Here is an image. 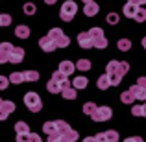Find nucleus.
I'll return each instance as SVG.
<instances>
[{
	"instance_id": "aec40b11",
	"label": "nucleus",
	"mask_w": 146,
	"mask_h": 142,
	"mask_svg": "<svg viewBox=\"0 0 146 142\" xmlns=\"http://www.w3.org/2000/svg\"><path fill=\"white\" fill-rule=\"evenodd\" d=\"M30 33H32V32H30V28L26 24H19L17 28H15V35H17L19 39H28Z\"/></svg>"
},
{
	"instance_id": "c03bdc74",
	"label": "nucleus",
	"mask_w": 146,
	"mask_h": 142,
	"mask_svg": "<svg viewBox=\"0 0 146 142\" xmlns=\"http://www.w3.org/2000/svg\"><path fill=\"white\" fill-rule=\"evenodd\" d=\"M0 102H2V100H0Z\"/></svg>"
},
{
	"instance_id": "f3484780",
	"label": "nucleus",
	"mask_w": 146,
	"mask_h": 142,
	"mask_svg": "<svg viewBox=\"0 0 146 142\" xmlns=\"http://www.w3.org/2000/svg\"><path fill=\"white\" fill-rule=\"evenodd\" d=\"M98 11H100V6L94 4V2H89V4L83 6V13H85L87 17H94V15H98Z\"/></svg>"
},
{
	"instance_id": "ddd939ff",
	"label": "nucleus",
	"mask_w": 146,
	"mask_h": 142,
	"mask_svg": "<svg viewBox=\"0 0 146 142\" xmlns=\"http://www.w3.org/2000/svg\"><path fill=\"white\" fill-rule=\"evenodd\" d=\"M39 46L43 52H54L57 46H56V43H54V39L50 35H44L43 39H39Z\"/></svg>"
},
{
	"instance_id": "4be33fe9",
	"label": "nucleus",
	"mask_w": 146,
	"mask_h": 142,
	"mask_svg": "<svg viewBox=\"0 0 146 142\" xmlns=\"http://www.w3.org/2000/svg\"><path fill=\"white\" fill-rule=\"evenodd\" d=\"M24 140L41 142V137L37 135V133H24V135H17V142H24Z\"/></svg>"
},
{
	"instance_id": "7ed1b4c3",
	"label": "nucleus",
	"mask_w": 146,
	"mask_h": 142,
	"mask_svg": "<svg viewBox=\"0 0 146 142\" xmlns=\"http://www.w3.org/2000/svg\"><path fill=\"white\" fill-rule=\"evenodd\" d=\"M68 85H70V79H68V76H65L63 72L56 70V72L52 74V79L46 83V89H48V92H52V94H61V90L67 89Z\"/></svg>"
},
{
	"instance_id": "b1692460",
	"label": "nucleus",
	"mask_w": 146,
	"mask_h": 142,
	"mask_svg": "<svg viewBox=\"0 0 146 142\" xmlns=\"http://www.w3.org/2000/svg\"><path fill=\"white\" fill-rule=\"evenodd\" d=\"M120 102L122 103H126V105H133V102H135V96H133L131 90H126V92H122L120 94Z\"/></svg>"
},
{
	"instance_id": "58836bf2",
	"label": "nucleus",
	"mask_w": 146,
	"mask_h": 142,
	"mask_svg": "<svg viewBox=\"0 0 146 142\" xmlns=\"http://www.w3.org/2000/svg\"><path fill=\"white\" fill-rule=\"evenodd\" d=\"M143 139H141V137H128V139H126V142H141Z\"/></svg>"
},
{
	"instance_id": "f8f14e48",
	"label": "nucleus",
	"mask_w": 146,
	"mask_h": 142,
	"mask_svg": "<svg viewBox=\"0 0 146 142\" xmlns=\"http://www.w3.org/2000/svg\"><path fill=\"white\" fill-rule=\"evenodd\" d=\"M22 61H24V48L13 46V50H11V53H9V63L19 65V63H22Z\"/></svg>"
},
{
	"instance_id": "ea45409f",
	"label": "nucleus",
	"mask_w": 146,
	"mask_h": 142,
	"mask_svg": "<svg viewBox=\"0 0 146 142\" xmlns=\"http://www.w3.org/2000/svg\"><path fill=\"white\" fill-rule=\"evenodd\" d=\"M129 2L137 4V6H144V4H146V0H129Z\"/></svg>"
},
{
	"instance_id": "bb28decb",
	"label": "nucleus",
	"mask_w": 146,
	"mask_h": 142,
	"mask_svg": "<svg viewBox=\"0 0 146 142\" xmlns=\"http://www.w3.org/2000/svg\"><path fill=\"white\" fill-rule=\"evenodd\" d=\"M131 114L133 116H146V103H143V105H133Z\"/></svg>"
},
{
	"instance_id": "473e14b6",
	"label": "nucleus",
	"mask_w": 146,
	"mask_h": 142,
	"mask_svg": "<svg viewBox=\"0 0 146 142\" xmlns=\"http://www.w3.org/2000/svg\"><path fill=\"white\" fill-rule=\"evenodd\" d=\"M133 18H135L137 22H144V20H146V7H144V6H141V7H139V11L135 13V17H133Z\"/></svg>"
},
{
	"instance_id": "a211bd4d",
	"label": "nucleus",
	"mask_w": 146,
	"mask_h": 142,
	"mask_svg": "<svg viewBox=\"0 0 146 142\" xmlns=\"http://www.w3.org/2000/svg\"><path fill=\"white\" fill-rule=\"evenodd\" d=\"M70 83H72V87H76L78 90H82V89H85V87L89 85V79H87L85 76H76Z\"/></svg>"
},
{
	"instance_id": "c756f323",
	"label": "nucleus",
	"mask_w": 146,
	"mask_h": 142,
	"mask_svg": "<svg viewBox=\"0 0 146 142\" xmlns=\"http://www.w3.org/2000/svg\"><path fill=\"white\" fill-rule=\"evenodd\" d=\"M117 48L122 50V52H128V50L131 48V41L129 39H118L117 41Z\"/></svg>"
},
{
	"instance_id": "e433bc0d",
	"label": "nucleus",
	"mask_w": 146,
	"mask_h": 142,
	"mask_svg": "<svg viewBox=\"0 0 146 142\" xmlns=\"http://www.w3.org/2000/svg\"><path fill=\"white\" fill-rule=\"evenodd\" d=\"M9 83H11L9 78H6V76H0V90H6Z\"/></svg>"
},
{
	"instance_id": "0eeeda50",
	"label": "nucleus",
	"mask_w": 146,
	"mask_h": 142,
	"mask_svg": "<svg viewBox=\"0 0 146 142\" xmlns=\"http://www.w3.org/2000/svg\"><path fill=\"white\" fill-rule=\"evenodd\" d=\"M89 33H91V37H93V46L94 48H100V50L107 48V39H106V35H104V30L91 28Z\"/></svg>"
},
{
	"instance_id": "37998d69",
	"label": "nucleus",
	"mask_w": 146,
	"mask_h": 142,
	"mask_svg": "<svg viewBox=\"0 0 146 142\" xmlns=\"http://www.w3.org/2000/svg\"><path fill=\"white\" fill-rule=\"evenodd\" d=\"M143 46H144V50H146V37L143 39Z\"/></svg>"
},
{
	"instance_id": "6e6552de",
	"label": "nucleus",
	"mask_w": 146,
	"mask_h": 142,
	"mask_svg": "<svg viewBox=\"0 0 146 142\" xmlns=\"http://www.w3.org/2000/svg\"><path fill=\"white\" fill-rule=\"evenodd\" d=\"M111 116H113V111H111V107H107V105L96 107V111L91 114V118H93L94 122H107Z\"/></svg>"
},
{
	"instance_id": "412c9836",
	"label": "nucleus",
	"mask_w": 146,
	"mask_h": 142,
	"mask_svg": "<svg viewBox=\"0 0 146 142\" xmlns=\"http://www.w3.org/2000/svg\"><path fill=\"white\" fill-rule=\"evenodd\" d=\"M96 87H98L100 90H106V89H109V87H111V79H109V76H107V72H106V74H102V76L98 78Z\"/></svg>"
},
{
	"instance_id": "39448f33",
	"label": "nucleus",
	"mask_w": 146,
	"mask_h": 142,
	"mask_svg": "<svg viewBox=\"0 0 146 142\" xmlns=\"http://www.w3.org/2000/svg\"><path fill=\"white\" fill-rule=\"evenodd\" d=\"M76 13H78V4H76L74 0H67V2L61 6V11H59L61 18H63L65 22H70L72 18L76 17Z\"/></svg>"
},
{
	"instance_id": "2f4dec72",
	"label": "nucleus",
	"mask_w": 146,
	"mask_h": 142,
	"mask_svg": "<svg viewBox=\"0 0 146 142\" xmlns=\"http://www.w3.org/2000/svg\"><path fill=\"white\" fill-rule=\"evenodd\" d=\"M24 79L26 81H37V79H39V72L37 70H26L24 72Z\"/></svg>"
},
{
	"instance_id": "a19ab883",
	"label": "nucleus",
	"mask_w": 146,
	"mask_h": 142,
	"mask_svg": "<svg viewBox=\"0 0 146 142\" xmlns=\"http://www.w3.org/2000/svg\"><path fill=\"white\" fill-rule=\"evenodd\" d=\"M57 0H44V4H48V6H52V4H56Z\"/></svg>"
},
{
	"instance_id": "dca6fc26",
	"label": "nucleus",
	"mask_w": 146,
	"mask_h": 142,
	"mask_svg": "<svg viewBox=\"0 0 146 142\" xmlns=\"http://www.w3.org/2000/svg\"><path fill=\"white\" fill-rule=\"evenodd\" d=\"M139 7L141 6H137V4H133V2H129V0H128V2L124 4V15L128 18H133V17H135V13L139 11Z\"/></svg>"
},
{
	"instance_id": "c9c22d12",
	"label": "nucleus",
	"mask_w": 146,
	"mask_h": 142,
	"mask_svg": "<svg viewBox=\"0 0 146 142\" xmlns=\"http://www.w3.org/2000/svg\"><path fill=\"white\" fill-rule=\"evenodd\" d=\"M11 24V17L7 13H2L0 15V26H9Z\"/></svg>"
},
{
	"instance_id": "79ce46f5",
	"label": "nucleus",
	"mask_w": 146,
	"mask_h": 142,
	"mask_svg": "<svg viewBox=\"0 0 146 142\" xmlns=\"http://www.w3.org/2000/svg\"><path fill=\"white\" fill-rule=\"evenodd\" d=\"M83 4H89V2H94V0H82Z\"/></svg>"
},
{
	"instance_id": "f704fd0d",
	"label": "nucleus",
	"mask_w": 146,
	"mask_h": 142,
	"mask_svg": "<svg viewBox=\"0 0 146 142\" xmlns=\"http://www.w3.org/2000/svg\"><path fill=\"white\" fill-rule=\"evenodd\" d=\"M118 20H120V18H118V13H109V15H107V22H109L111 26L118 24Z\"/></svg>"
},
{
	"instance_id": "c85d7f7f",
	"label": "nucleus",
	"mask_w": 146,
	"mask_h": 142,
	"mask_svg": "<svg viewBox=\"0 0 146 142\" xmlns=\"http://www.w3.org/2000/svg\"><path fill=\"white\" fill-rule=\"evenodd\" d=\"M76 68H78L80 72H87V70H91V61H89V59H80L78 63H76Z\"/></svg>"
},
{
	"instance_id": "cd10ccee",
	"label": "nucleus",
	"mask_w": 146,
	"mask_h": 142,
	"mask_svg": "<svg viewBox=\"0 0 146 142\" xmlns=\"http://www.w3.org/2000/svg\"><path fill=\"white\" fill-rule=\"evenodd\" d=\"M15 133L17 135H24V133H30V127L26 122H17L15 124Z\"/></svg>"
},
{
	"instance_id": "2eb2a0df",
	"label": "nucleus",
	"mask_w": 146,
	"mask_h": 142,
	"mask_svg": "<svg viewBox=\"0 0 146 142\" xmlns=\"http://www.w3.org/2000/svg\"><path fill=\"white\" fill-rule=\"evenodd\" d=\"M129 90L133 92V96H135V100H143V102H146V87H141V85H131L129 87Z\"/></svg>"
},
{
	"instance_id": "f03ea898",
	"label": "nucleus",
	"mask_w": 146,
	"mask_h": 142,
	"mask_svg": "<svg viewBox=\"0 0 146 142\" xmlns=\"http://www.w3.org/2000/svg\"><path fill=\"white\" fill-rule=\"evenodd\" d=\"M78 131H74V129L70 127V125L67 124V122L63 120H57V131L54 133V135L48 137L50 142H57V140H65V142H76L78 140Z\"/></svg>"
},
{
	"instance_id": "4c0bfd02",
	"label": "nucleus",
	"mask_w": 146,
	"mask_h": 142,
	"mask_svg": "<svg viewBox=\"0 0 146 142\" xmlns=\"http://www.w3.org/2000/svg\"><path fill=\"white\" fill-rule=\"evenodd\" d=\"M137 85H141V87H146V76H141V78L137 79Z\"/></svg>"
},
{
	"instance_id": "a878e982",
	"label": "nucleus",
	"mask_w": 146,
	"mask_h": 142,
	"mask_svg": "<svg viewBox=\"0 0 146 142\" xmlns=\"http://www.w3.org/2000/svg\"><path fill=\"white\" fill-rule=\"evenodd\" d=\"M102 135H104V142H117L118 140V133L115 129H109V131L102 133Z\"/></svg>"
},
{
	"instance_id": "a18cd8bd",
	"label": "nucleus",
	"mask_w": 146,
	"mask_h": 142,
	"mask_svg": "<svg viewBox=\"0 0 146 142\" xmlns=\"http://www.w3.org/2000/svg\"><path fill=\"white\" fill-rule=\"evenodd\" d=\"M144 7H146V6H144Z\"/></svg>"
},
{
	"instance_id": "7c9ffc66",
	"label": "nucleus",
	"mask_w": 146,
	"mask_h": 142,
	"mask_svg": "<svg viewBox=\"0 0 146 142\" xmlns=\"http://www.w3.org/2000/svg\"><path fill=\"white\" fill-rule=\"evenodd\" d=\"M96 103H93V102H87L85 105H83V114H87V116H91V114L96 111Z\"/></svg>"
},
{
	"instance_id": "72a5a7b5",
	"label": "nucleus",
	"mask_w": 146,
	"mask_h": 142,
	"mask_svg": "<svg viewBox=\"0 0 146 142\" xmlns=\"http://www.w3.org/2000/svg\"><path fill=\"white\" fill-rule=\"evenodd\" d=\"M22 11H24L26 15H33L37 11V7H35V4H33V2H26L24 6H22Z\"/></svg>"
},
{
	"instance_id": "4468645a",
	"label": "nucleus",
	"mask_w": 146,
	"mask_h": 142,
	"mask_svg": "<svg viewBox=\"0 0 146 142\" xmlns=\"http://www.w3.org/2000/svg\"><path fill=\"white\" fill-rule=\"evenodd\" d=\"M74 68H76V63H72V61H61L57 70L63 72L65 76H72V74H74Z\"/></svg>"
},
{
	"instance_id": "f257e3e1",
	"label": "nucleus",
	"mask_w": 146,
	"mask_h": 142,
	"mask_svg": "<svg viewBox=\"0 0 146 142\" xmlns=\"http://www.w3.org/2000/svg\"><path fill=\"white\" fill-rule=\"evenodd\" d=\"M128 70H129V63H126V61H109L106 72L111 79V87H117Z\"/></svg>"
},
{
	"instance_id": "423d86ee",
	"label": "nucleus",
	"mask_w": 146,
	"mask_h": 142,
	"mask_svg": "<svg viewBox=\"0 0 146 142\" xmlns=\"http://www.w3.org/2000/svg\"><path fill=\"white\" fill-rule=\"evenodd\" d=\"M48 35L54 39V43H56L57 48H67L68 44H70V39L65 35V32H63L61 28H52V30L48 32Z\"/></svg>"
},
{
	"instance_id": "9b49d317",
	"label": "nucleus",
	"mask_w": 146,
	"mask_h": 142,
	"mask_svg": "<svg viewBox=\"0 0 146 142\" xmlns=\"http://www.w3.org/2000/svg\"><path fill=\"white\" fill-rule=\"evenodd\" d=\"M78 44L82 46L83 50H89V48H94L93 46V37H91L89 32H82L78 35Z\"/></svg>"
},
{
	"instance_id": "393cba45",
	"label": "nucleus",
	"mask_w": 146,
	"mask_h": 142,
	"mask_svg": "<svg viewBox=\"0 0 146 142\" xmlns=\"http://www.w3.org/2000/svg\"><path fill=\"white\" fill-rule=\"evenodd\" d=\"M9 81L13 83V85H21V83H24V72H13V74L9 76Z\"/></svg>"
},
{
	"instance_id": "20e7f679",
	"label": "nucleus",
	"mask_w": 146,
	"mask_h": 142,
	"mask_svg": "<svg viewBox=\"0 0 146 142\" xmlns=\"http://www.w3.org/2000/svg\"><path fill=\"white\" fill-rule=\"evenodd\" d=\"M24 103L32 113H39L43 109V102H41V96L35 92V90H30V92L24 94Z\"/></svg>"
},
{
	"instance_id": "1a4fd4ad",
	"label": "nucleus",
	"mask_w": 146,
	"mask_h": 142,
	"mask_svg": "<svg viewBox=\"0 0 146 142\" xmlns=\"http://www.w3.org/2000/svg\"><path fill=\"white\" fill-rule=\"evenodd\" d=\"M15 109H17V105H15L11 100H2V102H0V122L6 120Z\"/></svg>"
},
{
	"instance_id": "6ab92c4d",
	"label": "nucleus",
	"mask_w": 146,
	"mask_h": 142,
	"mask_svg": "<svg viewBox=\"0 0 146 142\" xmlns=\"http://www.w3.org/2000/svg\"><path fill=\"white\" fill-rule=\"evenodd\" d=\"M76 90H78V89H76V87H72V83H70L67 89L61 90V96H63L65 100H76V98H78V92H76Z\"/></svg>"
},
{
	"instance_id": "9d476101",
	"label": "nucleus",
	"mask_w": 146,
	"mask_h": 142,
	"mask_svg": "<svg viewBox=\"0 0 146 142\" xmlns=\"http://www.w3.org/2000/svg\"><path fill=\"white\" fill-rule=\"evenodd\" d=\"M11 50H13V44H11V43H0V65L9 63Z\"/></svg>"
},
{
	"instance_id": "5701e85b",
	"label": "nucleus",
	"mask_w": 146,
	"mask_h": 142,
	"mask_svg": "<svg viewBox=\"0 0 146 142\" xmlns=\"http://www.w3.org/2000/svg\"><path fill=\"white\" fill-rule=\"evenodd\" d=\"M43 129H44V133H46L48 137H50V135H54V133L57 131V120H50V122H44Z\"/></svg>"
}]
</instances>
